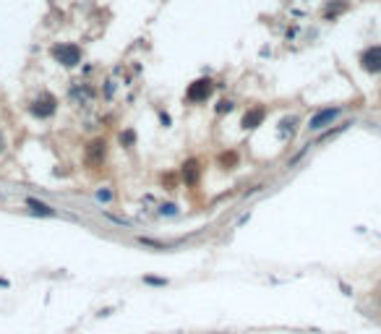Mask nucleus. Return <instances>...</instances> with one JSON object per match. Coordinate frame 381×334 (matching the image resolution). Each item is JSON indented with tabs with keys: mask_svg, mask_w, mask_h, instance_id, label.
<instances>
[{
	"mask_svg": "<svg viewBox=\"0 0 381 334\" xmlns=\"http://www.w3.org/2000/svg\"><path fill=\"white\" fill-rule=\"evenodd\" d=\"M50 52H52V58H55L60 65H65V68H76L81 63V47H79V44H73V42H60Z\"/></svg>",
	"mask_w": 381,
	"mask_h": 334,
	"instance_id": "f257e3e1",
	"label": "nucleus"
},
{
	"mask_svg": "<svg viewBox=\"0 0 381 334\" xmlns=\"http://www.w3.org/2000/svg\"><path fill=\"white\" fill-rule=\"evenodd\" d=\"M212 92H214V81H212V79H196L186 89V102L201 104V102H207L209 97H212Z\"/></svg>",
	"mask_w": 381,
	"mask_h": 334,
	"instance_id": "f03ea898",
	"label": "nucleus"
},
{
	"mask_svg": "<svg viewBox=\"0 0 381 334\" xmlns=\"http://www.w3.org/2000/svg\"><path fill=\"white\" fill-rule=\"evenodd\" d=\"M339 115H342V107H324V110H318L316 115L308 120V131H324V128H329Z\"/></svg>",
	"mask_w": 381,
	"mask_h": 334,
	"instance_id": "7ed1b4c3",
	"label": "nucleus"
},
{
	"mask_svg": "<svg viewBox=\"0 0 381 334\" xmlns=\"http://www.w3.org/2000/svg\"><path fill=\"white\" fill-rule=\"evenodd\" d=\"M360 68L365 73H381V44H371L360 52Z\"/></svg>",
	"mask_w": 381,
	"mask_h": 334,
	"instance_id": "20e7f679",
	"label": "nucleus"
},
{
	"mask_svg": "<svg viewBox=\"0 0 381 334\" xmlns=\"http://www.w3.org/2000/svg\"><path fill=\"white\" fill-rule=\"evenodd\" d=\"M105 154H107V144H105V139H94L86 146V154H84V159H86L89 167H97L105 162Z\"/></svg>",
	"mask_w": 381,
	"mask_h": 334,
	"instance_id": "39448f33",
	"label": "nucleus"
},
{
	"mask_svg": "<svg viewBox=\"0 0 381 334\" xmlns=\"http://www.w3.org/2000/svg\"><path fill=\"white\" fill-rule=\"evenodd\" d=\"M55 107H58V102L52 94H42L37 102H32V112L37 118H50L52 112H55Z\"/></svg>",
	"mask_w": 381,
	"mask_h": 334,
	"instance_id": "423d86ee",
	"label": "nucleus"
},
{
	"mask_svg": "<svg viewBox=\"0 0 381 334\" xmlns=\"http://www.w3.org/2000/svg\"><path fill=\"white\" fill-rule=\"evenodd\" d=\"M264 118H266V107L264 104H254V107H251L246 115H243V128H246V131H254V128H258L264 123Z\"/></svg>",
	"mask_w": 381,
	"mask_h": 334,
	"instance_id": "0eeeda50",
	"label": "nucleus"
},
{
	"mask_svg": "<svg viewBox=\"0 0 381 334\" xmlns=\"http://www.w3.org/2000/svg\"><path fill=\"white\" fill-rule=\"evenodd\" d=\"M180 178L186 180V186H196L199 183V178H201V167L196 159H188L186 165H183V170H180Z\"/></svg>",
	"mask_w": 381,
	"mask_h": 334,
	"instance_id": "6e6552de",
	"label": "nucleus"
},
{
	"mask_svg": "<svg viewBox=\"0 0 381 334\" xmlns=\"http://www.w3.org/2000/svg\"><path fill=\"white\" fill-rule=\"evenodd\" d=\"M26 207L32 209V214H40V217H58V211L47 207L44 201H37V199H26Z\"/></svg>",
	"mask_w": 381,
	"mask_h": 334,
	"instance_id": "1a4fd4ad",
	"label": "nucleus"
},
{
	"mask_svg": "<svg viewBox=\"0 0 381 334\" xmlns=\"http://www.w3.org/2000/svg\"><path fill=\"white\" fill-rule=\"evenodd\" d=\"M342 11H347V0H332L324 8V19H337Z\"/></svg>",
	"mask_w": 381,
	"mask_h": 334,
	"instance_id": "9d476101",
	"label": "nucleus"
},
{
	"mask_svg": "<svg viewBox=\"0 0 381 334\" xmlns=\"http://www.w3.org/2000/svg\"><path fill=\"white\" fill-rule=\"evenodd\" d=\"M235 162H238V154H235V151H222V154H219V165L222 167H235Z\"/></svg>",
	"mask_w": 381,
	"mask_h": 334,
	"instance_id": "9b49d317",
	"label": "nucleus"
},
{
	"mask_svg": "<svg viewBox=\"0 0 381 334\" xmlns=\"http://www.w3.org/2000/svg\"><path fill=\"white\" fill-rule=\"evenodd\" d=\"M350 125H353V120H347V123H342V125H337V128H332V131H326V133L321 136V141H326V139H334V136H337V133H345Z\"/></svg>",
	"mask_w": 381,
	"mask_h": 334,
	"instance_id": "f8f14e48",
	"label": "nucleus"
},
{
	"mask_svg": "<svg viewBox=\"0 0 381 334\" xmlns=\"http://www.w3.org/2000/svg\"><path fill=\"white\" fill-rule=\"evenodd\" d=\"M233 107H235L233 100H219V102H217V115H225V112H230Z\"/></svg>",
	"mask_w": 381,
	"mask_h": 334,
	"instance_id": "ddd939ff",
	"label": "nucleus"
},
{
	"mask_svg": "<svg viewBox=\"0 0 381 334\" xmlns=\"http://www.w3.org/2000/svg\"><path fill=\"white\" fill-rule=\"evenodd\" d=\"M120 144H123V146H133V144H136V133L133 131H123V133H120Z\"/></svg>",
	"mask_w": 381,
	"mask_h": 334,
	"instance_id": "4468645a",
	"label": "nucleus"
},
{
	"mask_svg": "<svg viewBox=\"0 0 381 334\" xmlns=\"http://www.w3.org/2000/svg\"><path fill=\"white\" fill-rule=\"evenodd\" d=\"M159 214L172 217V214H178V207H175V204H162V207H159Z\"/></svg>",
	"mask_w": 381,
	"mask_h": 334,
	"instance_id": "2eb2a0df",
	"label": "nucleus"
},
{
	"mask_svg": "<svg viewBox=\"0 0 381 334\" xmlns=\"http://www.w3.org/2000/svg\"><path fill=\"white\" fill-rule=\"evenodd\" d=\"M144 282H147V285H159V287H165V285H167V279H159V277H144Z\"/></svg>",
	"mask_w": 381,
	"mask_h": 334,
	"instance_id": "dca6fc26",
	"label": "nucleus"
},
{
	"mask_svg": "<svg viewBox=\"0 0 381 334\" xmlns=\"http://www.w3.org/2000/svg\"><path fill=\"white\" fill-rule=\"evenodd\" d=\"M97 199H100V201H110L112 193H110V191H97Z\"/></svg>",
	"mask_w": 381,
	"mask_h": 334,
	"instance_id": "f3484780",
	"label": "nucleus"
},
{
	"mask_svg": "<svg viewBox=\"0 0 381 334\" xmlns=\"http://www.w3.org/2000/svg\"><path fill=\"white\" fill-rule=\"evenodd\" d=\"M159 120H162L165 125H170V115H165V112H159Z\"/></svg>",
	"mask_w": 381,
	"mask_h": 334,
	"instance_id": "a211bd4d",
	"label": "nucleus"
}]
</instances>
